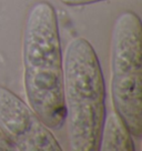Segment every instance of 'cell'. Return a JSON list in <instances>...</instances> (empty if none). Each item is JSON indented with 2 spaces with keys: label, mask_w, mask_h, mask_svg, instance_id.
I'll return each instance as SVG.
<instances>
[{
  "label": "cell",
  "mask_w": 142,
  "mask_h": 151,
  "mask_svg": "<svg viewBox=\"0 0 142 151\" xmlns=\"http://www.w3.org/2000/svg\"><path fill=\"white\" fill-rule=\"evenodd\" d=\"M24 86L30 108L51 130L66 122L63 59L53 6L38 1L29 9L22 37Z\"/></svg>",
  "instance_id": "6da1fadb"
},
{
  "label": "cell",
  "mask_w": 142,
  "mask_h": 151,
  "mask_svg": "<svg viewBox=\"0 0 142 151\" xmlns=\"http://www.w3.org/2000/svg\"><path fill=\"white\" fill-rule=\"evenodd\" d=\"M63 98L68 139L73 151H98L105 119V85L95 48L75 38L63 59Z\"/></svg>",
  "instance_id": "7a4b0ae2"
},
{
  "label": "cell",
  "mask_w": 142,
  "mask_h": 151,
  "mask_svg": "<svg viewBox=\"0 0 142 151\" xmlns=\"http://www.w3.org/2000/svg\"><path fill=\"white\" fill-rule=\"evenodd\" d=\"M142 26L133 11L115 19L111 37V99L133 138L142 136Z\"/></svg>",
  "instance_id": "3957f363"
},
{
  "label": "cell",
  "mask_w": 142,
  "mask_h": 151,
  "mask_svg": "<svg viewBox=\"0 0 142 151\" xmlns=\"http://www.w3.org/2000/svg\"><path fill=\"white\" fill-rule=\"evenodd\" d=\"M0 130L19 150H62L51 129L30 106L2 86H0Z\"/></svg>",
  "instance_id": "277c9868"
},
{
  "label": "cell",
  "mask_w": 142,
  "mask_h": 151,
  "mask_svg": "<svg viewBox=\"0 0 142 151\" xmlns=\"http://www.w3.org/2000/svg\"><path fill=\"white\" fill-rule=\"evenodd\" d=\"M101 151H134V141L131 132L117 113H111L104 119L100 137Z\"/></svg>",
  "instance_id": "5b68a950"
},
{
  "label": "cell",
  "mask_w": 142,
  "mask_h": 151,
  "mask_svg": "<svg viewBox=\"0 0 142 151\" xmlns=\"http://www.w3.org/2000/svg\"><path fill=\"white\" fill-rule=\"evenodd\" d=\"M63 5L70 6V7H79V6H87L95 2H101L105 0H59Z\"/></svg>",
  "instance_id": "8992f818"
}]
</instances>
